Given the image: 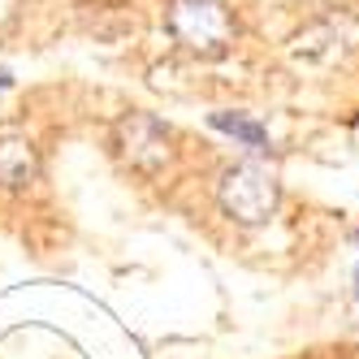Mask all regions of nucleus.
<instances>
[{"label": "nucleus", "mask_w": 359, "mask_h": 359, "mask_svg": "<svg viewBox=\"0 0 359 359\" xmlns=\"http://www.w3.org/2000/svg\"><path fill=\"white\" fill-rule=\"evenodd\" d=\"M217 199H221V212L238 225H264L273 212H277V177L264 169V165H229L221 187H217Z\"/></svg>", "instance_id": "nucleus-1"}, {"label": "nucleus", "mask_w": 359, "mask_h": 359, "mask_svg": "<svg viewBox=\"0 0 359 359\" xmlns=\"http://www.w3.org/2000/svg\"><path fill=\"white\" fill-rule=\"evenodd\" d=\"M173 39L199 57H217L234 43V18L221 0H173L169 5Z\"/></svg>", "instance_id": "nucleus-2"}, {"label": "nucleus", "mask_w": 359, "mask_h": 359, "mask_svg": "<svg viewBox=\"0 0 359 359\" xmlns=\"http://www.w3.org/2000/svg\"><path fill=\"white\" fill-rule=\"evenodd\" d=\"M117 151H121V161L139 169V173H156L169 156H173V135H169V126L161 117H151V113H130V117H121L117 121V135H113Z\"/></svg>", "instance_id": "nucleus-3"}, {"label": "nucleus", "mask_w": 359, "mask_h": 359, "mask_svg": "<svg viewBox=\"0 0 359 359\" xmlns=\"http://www.w3.org/2000/svg\"><path fill=\"white\" fill-rule=\"evenodd\" d=\"M35 173H39V161H35V147L27 139H18V135L0 139V187L22 191L35 182Z\"/></svg>", "instance_id": "nucleus-4"}, {"label": "nucleus", "mask_w": 359, "mask_h": 359, "mask_svg": "<svg viewBox=\"0 0 359 359\" xmlns=\"http://www.w3.org/2000/svg\"><path fill=\"white\" fill-rule=\"evenodd\" d=\"M212 126H217V130H225V135H234L238 143H247L251 151H264V147H269V135H264V126L247 121L243 113H212Z\"/></svg>", "instance_id": "nucleus-5"}, {"label": "nucleus", "mask_w": 359, "mask_h": 359, "mask_svg": "<svg viewBox=\"0 0 359 359\" xmlns=\"http://www.w3.org/2000/svg\"><path fill=\"white\" fill-rule=\"evenodd\" d=\"M18 5H22V0H0V22H9L18 13Z\"/></svg>", "instance_id": "nucleus-6"}, {"label": "nucleus", "mask_w": 359, "mask_h": 359, "mask_svg": "<svg viewBox=\"0 0 359 359\" xmlns=\"http://www.w3.org/2000/svg\"><path fill=\"white\" fill-rule=\"evenodd\" d=\"M9 87H13V74H9L5 65H0V91H9Z\"/></svg>", "instance_id": "nucleus-7"}, {"label": "nucleus", "mask_w": 359, "mask_h": 359, "mask_svg": "<svg viewBox=\"0 0 359 359\" xmlns=\"http://www.w3.org/2000/svg\"><path fill=\"white\" fill-rule=\"evenodd\" d=\"M355 294H359V269H355Z\"/></svg>", "instance_id": "nucleus-8"}]
</instances>
